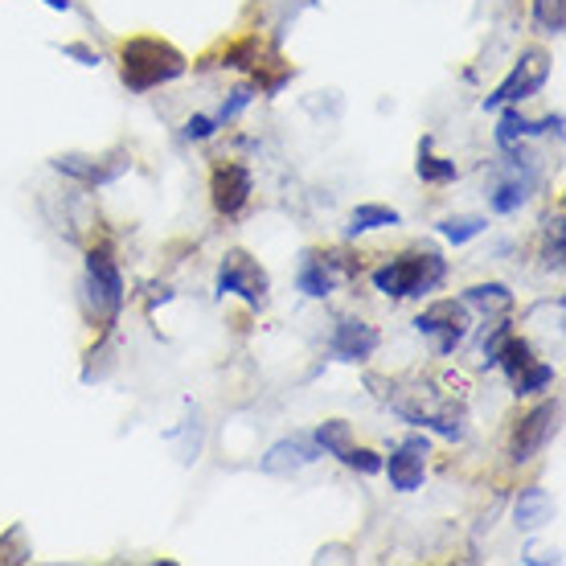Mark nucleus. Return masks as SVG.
Instances as JSON below:
<instances>
[{
	"instance_id": "nucleus-4",
	"label": "nucleus",
	"mask_w": 566,
	"mask_h": 566,
	"mask_svg": "<svg viewBox=\"0 0 566 566\" xmlns=\"http://www.w3.org/2000/svg\"><path fill=\"white\" fill-rule=\"evenodd\" d=\"M546 78H551V57L542 54V50H525V54L517 57V66L510 71V78L484 99V107L496 112V107H510V103L530 99V95H538Z\"/></svg>"
},
{
	"instance_id": "nucleus-15",
	"label": "nucleus",
	"mask_w": 566,
	"mask_h": 566,
	"mask_svg": "<svg viewBox=\"0 0 566 566\" xmlns=\"http://www.w3.org/2000/svg\"><path fill=\"white\" fill-rule=\"evenodd\" d=\"M382 227H398V210H390V206H357L354 218H349V234H366V230Z\"/></svg>"
},
{
	"instance_id": "nucleus-25",
	"label": "nucleus",
	"mask_w": 566,
	"mask_h": 566,
	"mask_svg": "<svg viewBox=\"0 0 566 566\" xmlns=\"http://www.w3.org/2000/svg\"><path fill=\"white\" fill-rule=\"evenodd\" d=\"M340 460H345L349 468H357L361 476H378V472H382V455L369 452V448H354V443H349V448L340 452Z\"/></svg>"
},
{
	"instance_id": "nucleus-2",
	"label": "nucleus",
	"mask_w": 566,
	"mask_h": 566,
	"mask_svg": "<svg viewBox=\"0 0 566 566\" xmlns=\"http://www.w3.org/2000/svg\"><path fill=\"white\" fill-rule=\"evenodd\" d=\"M443 259L436 251H419V255H398L390 259L386 268L374 271V287L386 292V296H423V292H436L443 283Z\"/></svg>"
},
{
	"instance_id": "nucleus-29",
	"label": "nucleus",
	"mask_w": 566,
	"mask_h": 566,
	"mask_svg": "<svg viewBox=\"0 0 566 566\" xmlns=\"http://www.w3.org/2000/svg\"><path fill=\"white\" fill-rule=\"evenodd\" d=\"M510 340V325H496V333L489 340H484V361L489 366H496V354H501V345Z\"/></svg>"
},
{
	"instance_id": "nucleus-9",
	"label": "nucleus",
	"mask_w": 566,
	"mask_h": 566,
	"mask_svg": "<svg viewBox=\"0 0 566 566\" xmlns=\"http://www.w3.org/2000/svg\"><path fill=\"white\" fill-rule=\"evenodd\" d=\"M423 472H427V439L423 436L402 439L395 448V455H390V464H386L390 484H395L398 493H415L423 484Z\"/></svg>"
},
{
	"instance_id": "nucleus-11",
	"label": "nucleus",
	"mask_w": 566,
	"mask_h": 566,
	"mask_svg": "<svg viewBox=\"0 0 566 566\" xmlns=\"http://www.w3.org/2000/svg\"><path fill=\"white\" fill-rule=\"evenodd\" d=\"M340 275H345V268H340L337 255H321V251H308V255H304V263H300L296 283H300V292H304V296L321 300V296H328V292L337 287Z\"/></svg>"
},
{
	"instance_id": "nucleus-5",
	"label": "nucleus",
	"mask_w": 566,
	"mask_h": 566,
	"mask_svg": "<svg viewBox=\"0 0 566 566\" xmlns=\"http://www.w3.org/2000/svg\"><path fill=\"white\" fill-rule=\"evenodd\" d=\"M558 419H563V402L558 398H551V402H542V407H534V411L525 415L522 423H517V431H513V448H510L513 464H530L558 436Z\"/></svg>"
},
{
	"instance_id": "nucleus-20",
	"label": "nucleus",
	"mask_w": 566,
	"mask_h": 566,
	"mask_svg": "<svg viewBox=\"0 0 566 566\" xmlns=\"http://www.w3.org/2000/svg\"><path fill=\"white\" fill-rule=\"evenodd\" d=\"M530 361H534V349H530V340H522V337H510L501 345V354H496V366L510 374V382L530 366Z\"/></svg>"
},
{
	"instance_id": "nucleus-12",
	"label": "nucleus",
	"mask_w": 566,
	"mask_h": 566,
	"mask_svg": "<svg viewBox=\"0 0 566 566\" xmlns=\"http://www.w3.org/2000/svg\"><path fill=\"white\" fill-rule=\"evenodd\" d=\"M54 169L74 177V181H86V185H112L119 172L128 169V160L124 156H115L112 165H103L95 156H78V153H66V156H54Z\"/></svg>"
},
{
	"instance_id": "nucleus-7",
	"label": "nucleus",
	"mask_w": 566,
	"mask_h": 566,
	"mask_svg": "<svg viewBox=\"0 0 566 566\" xmlns=\"http://www.w3.org/2000/svg\"><path fill=\"white\" fill-rule=\"evenodd\" d=\"M415 328L423 333V337L436 340L439 354H452L455 345L468 337V316H464V304H455V300H436L431 308H423V316L415 321Z\"/></svg>"
},
{
	"instance_id": "nucleus-23",
	"label": "nucleus",
	"mask_w": 566,
	"mask_h": 566,
	"mask_svg": "<svg viewBox=\"0 0 566 566\" xmlns=\"http://www.w3.org/2000/svg\"><path fill=\"white\" fill-rule=\"evenodd\" d=\"M534 21H538L542 33H563L566 25V0H534Z\"/></svg>"
},
{
	"instance_id": "nucleus-26",
	"label": "nucleus",
	"mask_w": 566,
	"mask_h": 566,
	"mask_svg": "<svg viewBox=\"0 0 566 566\" xmlns=\"http://www.w3.org/2000/svg\"><path fill=\"white\" fill-rule=\"evenodd\" d=\"M546 268L563 271V218H551V234H546Z\"/></svg>"
},
{
	"instance_id": "nucleus-18",
	"label": "nucleus",
	"mask_w": 566,
	"mask_h": 566,
	"mask_svg": "<svg viewBox=\"0 0 566 566\" xmlns=\"http://www.w3.org/2000/svg\"><path fill=\"white\" fill-rule=\"evenodd\" d=\"M468 304H476V308L484 312H501L513 304V292L505 287V283H476V287H468L464 292Z\"/></svg>"
},
{
	"instance_id": "nucleus-3",
	"label": "nucleus",
	"mask_w": 566,
	"mask_h": 566,
	"mask_svg": "<svg viewBox=\"0 0 566 566\" xmlns=\"http://www.w3.org/2000/svg\"><path fill=\"white\" fill-rule=\"evenodd\" d=\"M83 287H86V312L107 328L119 316V308H124V275H119V268H115V259L107 251H91L86 255Z\"/></svg>"
},
{
	"instance_id": "nucleus-6",
	"label": "nucleus",
	"mask_w": 566,
	"mask_h": 566,
	"mask_svg": "<svg viewBox=\"0 0 566 566\" xmlns=\"http://www.w3.org/2000/svg\"><path fill=\"white\" fill-rule=\"evenodd\" d=\"M268 271L259 268L251 255H242V251H230L227 259H222V268H218V292H234V296H242L247 304H263L268 300Z\"/></svg>"
},
{
	"instance_id": "nucleus-8",
	"label": "nucleus",
	"mask_w": 566,
	"mask_h": 566,
	"mask_svg": "<svg viewBox=\"0 0 566 566\" xmlns=\"http://www.w3.org/2000/svg\"><path fill=\"white\" fill-rule=\"evenodd\" d=\"M251 189H255V181H251V169L247 165H218L210 177V193H213V210L227 213V218H234V213H242V206L251 201Z\"/></svg>"
},
{
	"instance_id": "nucleus-14",
	"label": "nucleus",
	"mask_w": 566,
	"mask_h": 566,
	"mask_svg": "<svg viewBox=\"0 0 566 566\" xmlns=\"http://www.w3.org/2000/svg\"><path fill=\"white\" fill-rule=\"evenodd\" d=\"M530 177H525L522 181V172H517V177H510V181H501L493 189V210L496 213H513V210H522L525 206V198H530Z\"/></svg>"
},
{
	"instance_id": "nucleus-1",
	"label": "nucleus",
	"mask_w": 566,
	"mask_h": 566,
	"mask_svg": "<svg viewBox=\"0 0 566 566\" xmlns=\"http://www.w3.org/2000/svg\"><path fill=\"white\" fill-rule=\"evenodd\" d=\"M119 74H124V86L128 91H153V86H165L172 78H181L185 74V54L181 50H172L169 42H160V38H132L124 42L119 50Z\"/></svg>"
},
{
	"instance_id": "nucleus-24",
	"label": "nucleus",
	"mask_w": 566,
	"mask_h": 566,
	"mask_svg": "<svg viewBox=\"0 0 566 566\" xmlns=\"http://www.w3.org/2000/svg\"><path fill=\"white\" fill-rule=\"evenodd\" d=\"M530 136V119L522 112H505L501 115V124H496V144L501 148H517V140Z\"/></svg>"
},
{
	"instance_id": "nucleus-28",
	"label": "nucleus",
	"mask_w": 566,
	"mask_h": 566,
	"mask_svg": "<svg viewBox=\"0 0 566 566\" xmlns=\"http://www.w3.org/2000/svg\"><path fill=\"white\" fill-rule=\"evenodd\" d=\"M213 128H218V119H210V115H193V119L185 124V136H189V140H210Z\"/></svg>"
},
{
	"instance_id": "nucleus-13",
	"label": "nucleus",
	"mask_w": 566,
	"mask_h": 566,
	"mask_svg": "<svg viewBox=\"0 0 566 566\" xmlns=\"http://www.w3.org/2000/svg\"><path fill=\"white\" fill-rule=\"evenodd\" d=\"M378 349V328L366 325V321H340L337 333H333V354L340 361H366Z\"/></svg>"
},
{
	"instance_id": "nucleus-21",
	"label": "nucleus",
	"mask_w": 566,
	"mask_h": 566,
	"mask_svg": "<svg viewBox=\"0 0 566 566\" xmlns=\"http://www.w3.org/2000/svg\"><path fill=\"white\" fill-rule=\"evenodd\" d=\"M316 448L325 455H340L345 448H349V423H340V419H328V423L316 427Z\"/></svg>"
},
{
	"instance_id": "nucleus-10",
	"label": "nucleus",
	"mask_w": 566,
	"mask_h": 566,
	"mask_svg": "<svg viewBox=\"0 0 566 566\" xmlns=\"http://www.w3.org/2000/svg\"><path fill=\"white\" fill-rule=\"evenodd\" d=\"M321 460V448H316V439L312 436H292V439H280L268 455H263V472L268 476H296L300 468H308Z\"/></svg>"
},
{
	"instance_id": "nucleus-19",
	"label": "nucleus",
	"mask_w": 566,
	"mask_h": 566,
	"mask_svg": "<svg viewBox=\"0 0 566 566\" xmlns=\"http://www.w3.org/2000/svg\"><path fill=\"white\" fill-rule=\"evenodd\" d=\"M484 227H489V222L476 218V213H455V218H443V222H439V234L460 247V242H472L476 234H484Z\"/></svg>"
},
{
	"instance_id": "nucleus-22",
	"label": "nucleus",
	"mask_w": 566,
	"mask_h": 566,
	"mask_svg": "<svg viewBox=\"0 0 566 566\" xmlns=\"http://www.w3.org/2000/svg\"><path fill=\"white\" fill-rule=\"evenodd\" d=\"M551 382H554V369L546 366V361H530V366L513 378V390H517V395H538V390H546Z\"/></svg>"
},
{
	"instance_id": "nucleus-31",
	"label": "nucleus",
	"mask_w": 566,
	"mask_h": 566,
	"mask_svg": "<svg viewBox=\"0 0 566 566\" xmlns=\"http://www.w3.org/2000/svg\"><path fill=\"white\" fill-rule=\"evenodd\" d=\"M45 4H50V9H62V13L71 9V0H45Z\"/></svg>"
},
{
	"instance_id": "nucleus-30",
	"label": "nucleus",
	"mask_w": 566,
	"mask_h": 566,
	"mask_svg": "<svg viewBox=\"0 0 566 566\" xmlns=\"http://www.w3.org/2000/svg\"><path fill=\"white\" fill-rule=\"evenodd\" d=\"M62 54L78 57V62H83V66H99V54H95V50H86V45H66V50H62Z\"/></svg>"
},
{
	"instance_id": "nucleus-17",
	"label": "nucleus",
	"mask_w": 566,
	"mask_h": 566,
	"mask_svg": "<svg viewBox=\"0 0 566 566\" xmlns=\"http://www.w3.org/2000/svg\"><path fill=\"white\" fill-rule=\"evenodd\" d=\"M419 177L431 185H448L460 177V169H455V160H443V156H431V140H423V148H419Z\"/></svg>"
},
{
	"instance_id": "nucleus-27",
	"label": "nucleus",
	"mask_w": 566,
	"mask_h": 566,
	"mask_svg": "<svg viewBox=\"0 0 566 566\" xmlns=\"http://www.w3.org/2000/svg\"><path fill=\"white\" fill-rule=\"evenodd\" d=\"M251 99H255L251 91H234V95H230V99L222 103V112H218V128H222V124H230V119H234V115H239Z\"/></svg>"
},
{
	"instance_id": "nucleus-16",
	"label": "nucleus",
	"mask_w": 566,
	"mask_h": 566,
	"mask_svg": "<svg viewBox=\"0 0 566 566\" xmlns=\"http://www.w3.org/2000/svg\"><path fill=\"white\" fill-rule=\"evenodd\" d=\"M546 517H551V496H546V489H525L522 501H517V525L534 530Z\"/></svg>"
}]
</instances>
